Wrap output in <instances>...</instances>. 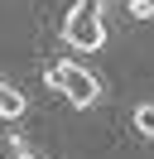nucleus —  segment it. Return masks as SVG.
Masks as SVG:
<instances>
[{
	"mask_svg": "<svg viewBox=\"0 0 154 159\" xmlns=\"http://www.w3.org/2000/svg\"><path fill=\"white\" fill-rule=\"evenodd\" d=\"M43 82H48V92H58V97L72 101V111H92L96 101H101V77H96L92 68H82V63H72V58L48 63Z\"/></svg>",
	"mask_w": 154,
	"mask_h": 159,
	"instance_id": "1",
	"label": "nucleus"
},
{
	"mask_svg": "<svg viewBox=\"0 0 154 159\" xmlns=\"http://www.w3.org/2000/svg\"><path fill=\"white\" fill-rule=\"evenodd\" d=\"M125 15H130V20H154V0H125Z\"/></svg>",
	"mask_w": 154,
	"mask_h": 159,
	"instance_id": "5",
	"label": "nucleus"
},
{
	"mask_svg": "<svg viewBox=\"0 0 154 159\" xmlns=\"http://www.w3.org/2000/svg\"><path fill=\"white\" fill-rule=\"evenodd\" d=\"M24 111H29L24 92H19L15 82H5V77H0V120H10V125H15V120L24 116Z\"/></svg>",
	"mask_w": 154,
	"mask_h": 159,
	"instance_id": "3",
	"label": "nucleus"
},
{
	"mask_svg": "<svg viewBox=\"0 0 154 159\" xmlns=\"http://www.w3.org/2000/svg\"><path fill=\"white\" fill-rule=\"evenodd\" d=\"M130 120H135V130H140L144 140H154V101H140V106L130 111Z\"/></svg>",
	"mask_w": 154,
	"mask_h": 159,
	"instance_id": "4",
	"label": "nucleus"
},
{
	"mask_svg": "<svg viewBox=\"0 0 154 159\" xmlns=\"http://www.w3.org/2000/svg\"><path fill=\"white\" fill-rule=\"evenodd\" d=\"M10 149H15V159H38V154H34V145H29L24 135H10Z\"/></svg>",
	"mask_w": 154,
	"mask_h": 159,
	"instance_id": "6",
	"label": "nucleus"
},
{
	"mask_svg": "<svg viewBox=\"0 0 154 159\" xmlns=\"http://www.w3.org/2000/svg\"><path fill=\"white\" fill-rule=\"evenodd\" d=\"M106 15H101V0H72V10L63 15V43L72 53H96L106 48Z\"/></svg>",
	"mask_w": 154,
	"mask_h": 159,
	"instance_id": "2",
	"label": "nucleus"
}]
</instances>
